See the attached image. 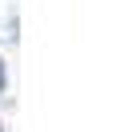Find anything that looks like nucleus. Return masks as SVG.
<instances>
[{
  "label": "nucleus",
  "mask_w": 132,
  "mask_h": 132,
  "mask_svg": "<svg viewBox=\"0 0 132 132\" xmlns=\"http://www.w3.org/2000/svg\"><path fill=\"white\" fill-rule=\"evenodd\" d=\"M0 88H4V64H0Z\"/></svg>",
  "instance_id": "nucleus-1"
}]
</instances>
